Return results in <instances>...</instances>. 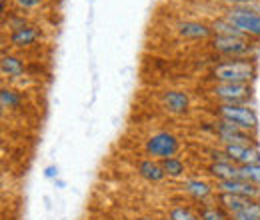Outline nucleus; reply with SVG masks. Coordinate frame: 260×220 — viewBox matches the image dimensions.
<instances>
[{"label":"nucleus","mask_w":260,"mask_h":220,"mask_svg":"<svg viewBox=\"0 0 260 220\" xmlns=\"http://www.w3.org/2000/svg\"><path fill=\"white\" fill-rule=\"evenodd\" d=\"M210 74L216 82L250 84V80L256 76V62L254 58H230L226 62L216 64Z\"/></svg>","instance_id":"nucleus-1"},{"label":"nucleus","mask_w":260,"mask_h":220,"mask_svg":"<svg viewBox=\"0 0 260 220\" xmlns=\"http://www.w3.org/2000/svg\"><path fill=\"white\" fill-rule=\"evenodd\" d=\"M214 114L220 120L232 122L248 132H256L258 128V116L248 104H216Z\"/></svg>","instance_id":"nucleus-2"},{"label":"nucleus","mask_w":260,"mask_h":220,"mask_svg":"<svg viewBox=\"0 0 260 220\" xmlns=\"http://www.w3.org/2000/svg\"><path fill=\"white\" fill-rule=\"evenodd\" d=\"M224 18L230 20L240 32H244L246 36H254L260 38V14L252 8V2L248 4H240V6H230Z\"/></svg>","instance_id":"nucleus-3"},{"label":"nucleus","mask_w":260,"mask_h":220,"mask_svg":"<svg viewBox=\"0 0 260 220\" xmlns=\"http://www.w3.org/2000/svg\"><path fill=\"white\" fill-rule=\"evenodd\" d=\"M144 150L154 160H164V158L176 156V152L180 150V140L172 132L160 130V132H154L152 136H148V140L144 142Z\"/></svg>","instance_id":"nucleus-4"},{"label":"nucleus","mask_w":260,"mask_h":220,"mask_svg":"<svg viewBox=\"0 0 260 220\" xmlns=\"http://www.w3.org/2000/svg\"><path fill=\"white\" fill-rule=\"evenodd\" d=\"M210 92L218 104H246L252 96V86L242 82H216Z\"/></svg>","instance_id":"nucleus-5"},{"label":"nucleus","mask_w":260,"mask_h":220,"mask_svg":"<svg viewBox=\"0 0 260 220\" xmlns=\"http://www.w3.org/2000/svg\"><path fill=\"white\" fill-rule=\"evenodd\" d=\"M212 132L218 136V140L222 144H250V146H258V142L252 136V132L232 124V122L220 120V118L216 122H212Z\"/></svg>","instance_id":"nucleus-6"},{"label":"nucleus","mask_w":260,"mask_h":220,"mask_svg":"<svg viewBox=\"0 0 260 220\" xmlns=\"http://www.w3.org/2000/svg\"><path fill=\"white\" fill-rule=\"evenodd\" d=\"M212 50L218 54H224L230 58H252L254 48L248 40L244 38H226V36H214L210 42Z\"/></svg>","instance_id":"nucleus-7"},{"label":"nucleus","mask_w":260,"mask_h":220,"mask_svg":"<svg viewBox=\"0 0 260 220\" xmlns=\"http://www.w3.org/2000/svg\"><path fill=\"white\" fill-rule=\"evenodd\" d=\"M222 150L226 152L228 160L234 162L236 166H244V164H260L258 146H250V144H224Z\"/></svg>","instance_id":"nucleus-8"},{"label":"nucleus","mask_w":260,"mask_h":220,"mask_svg":"<svg viewBox=\"0 0 260 220\" xmlns=\"http://www.w3.org/2000/svg\"><path fill=\"white\" fill-rule=\"evenodd\" d=\"M216 188H218V192L238 194V196H244V198H252V200H258V198H260V186H258V184L246 182V180H242V178H232V180H218V182H216Z\"/></svg>","instance_id":"nucleus-9"},{"label":"nucleus","mask_w":260,"mask_h":220,"mask_svg":"<svg viewBox=\"0 0 260 220\" xmlns=\"http://www.w3.org/2000/svg\"><path fill=\"white\" fill-rule=\"evenodd\" d=\"M162 106L172 114H186L190 108V98L184 90H164Z\"/></svg>","instance_id":"nucleus-10"},{"label":"nucleus","mask_w":260,"mask_h":220,"mask_svg":"<svg viewBox=\"0 0 260 220\" xmlns=\"http://www.w3.org/2000/svg\"><path fill=\"white\" fill-rule=\"evenodd\" d=\"M176 32L186 38V40H206L210 38L214 32H212V26L204 24V22H198V20H184L176 26Z\"/></svg>","instance_id":"nucleus-11"},{"label":"nucleus","mask_w":260,"mask_h":220,"mask_svg":"<svg viewBox=\"0 0 260 220\" xmlns=\"http://www.w3.org/2000/svg\"><path fill=\"white\" fill-rule=\"evenodd\" d=\"M136 172H138L144 180H148V182H160V180L166 178V172H164L160 160H154V158H144V160H140V162L136 164Z\"/></svg>","instance_id":"nucleus-12"},{"label":"nucleus","mask_w":260,"mask_h":220,"mask_svg":"<svg viewBox=\"0 0 260 220\" xmlns=\"http://www.w3.org/2000/svg\"><path fill=\"white\" fill-rule=\"evenodd\" d=\"M216 200H218V206H222L228 214H236L240 210L246 208V204L252 200V198H244V196H238V194H228V192H218L216 194Z\"/></svg>","instance_id":"nucleus-13"},{"label":"nucleus","mask_w":260,"mask_h":220,"mask_svg":"<svg viewBox=\"0 0 260 220\" xmlns=\"http://www.w3.org/2000/svg\"><path fill=\"white\" fill-rule=\"evenodd\" d=\"M208 174L218 180H232L238 178V166L230 160H222V162H210L208 164Z\"/></svg>","instance_id":"nucleus-14"},{"label":"nucleus","mask_w":260,"mask_h":220,"mask_svg":"<svg viewBox=\"0 0 260 220\" xmlns=\"http://www.w3.org/2000/svg\"><path fill=\"white\" fill-rule=\"evenodd\" d=\"M38 38H40V32L36 30V28L24 26L20 30H12V34H10V44L16 46V48H26V46H32Z\"/></svg>","instance_id":"nucleus-15"},{"label":"nucleus","mask_w":260,"mask_h":220,"mask_svg":"<svg viewBox=\"0 0 260 220\" xmlns=\"http://www.w3.org/2000/svg\"><path fill=\"white\" fill-rule=\"evenodd\" d=\"M0 68H2V74L10 78H20L24 74V62L14 54H2Z\"/></svg>","instance_id":"nucleus-16"},{"label":"nucleus","mask_w":260,"mask_h":220,"mask_svg":"<svg viewBox=\"0 0 260 220\" xmlns=\"http://www.w3.org/2000/svg\"><path fill=\"white\" fill-rule=\"evenodd\" d=\"M212 32H214V36H226V38H244V40H248V36L244 34V32H240L230 20L226 18H218V20H214L212 24Z\"/></svg>","instance_id":"nucleus-17"},{"label":"nucleus","mask_w":260,"mask_h":220,"mask_svg":"<svg viewBox=\"0 0 260 220\" xmlns=\"http://www.w3.org/2000/svg\"><path fill=\"white\" fill-rule=\"evenodd\" d=\"M184 190L196 198V200H206L210 194H212V186L206 182V180H200V178H188L184 182Z\"/></svg>","instance_id":"nucleus-18"},{"label":"nucleus","mask_w":260,"mask_h":220,"mask_svg":"<svg viewBox=\"0 0 260 220\" xmlns=\"http://www.w3.org/2000/svg\"><path fill=\"white\" fill-rule=\"evenodd\" d=\"M160 164H162L164 172H166L168 178H182L184 172H186V164L178 156L164 158V160H160Z\"/></svg>","instance_id":"nucleus-19"},{"label":"nucleus","mask_w":260,"mask_h":220,"mask_svg":"<svg viewBox=\"0 0 260 220\" xmlns=\"http://www.w3.org/2000/svg\"><path fill=\"white\" fill-rule=\"evenodd\" d=\"M200 220H232V216L228 214L222 206H202L200 208V214H198Z\"/></svg>","instance_id":"nucleus-20"},{"label":"nucleus","mask_w":260,"mask_h":220,"mask_svg":"<svg viewBox=\"0 0 260 220\" xmlns=\"http://www.w3.org/2000/svg\"><path fill=\"white\" fill-rule=\"evenodd\" d=\"M238 178L246 180V182H252V184H258L260 186V164H244V166H238Z\"/></svg>","instance_id":"nucleus-21"},{"label":"nucleus","mask_w":260,"mask_h":220,"mask_svg":"<svg viewBox=\"0 0 260 220\" xmlns=\"http://www.w3.org/2000/svg\"><path fill=\"white\" fill-rule=\"evenodd\" d=\"M0 102H2L4 108H18L20 102H22V96L12 88H2L0 90Z\"/></svg>","instance_id":"nucleus-22"},{"label":"nucleus","mask_w":260,"mask_h":220,"mask_svg":"<svg viewBox=\"0 0 260 220\" xmlns=\"http://www.w3.org/2000/svg\"><path fill=\"white\" fill-rule=\"evenodd\" d=\"M168 216H170V220H200L192 210H188V208H184V206H174V208L168 212Z\"/></svg>","instance_id":"nucleus-23"},{"label":"nucleus","mask_w":260,"mask_h":220,"mask_svg":"<svg viewBox=\"0 0 260 220\" xmlns=\"http://www.w3.org/2000/svg\"><path fill=\"white\" fill-rule=\"evenodd\" d=\"M232 220H260V216H254V214H250L246 210H240V212L232 214Z\"/></svg>","instance_id":"nucleus-24"},{"label":"nucleus","mask_w":260,"mask_h":220,"mask_svg":"<svg viewBox=\"0 0 260 220\" xmlns=\"http://www.w3.org/2000/svg\"><path fill=\"white\" fill-rule=\"evenodd\" d=\"M20 8H36L40 4V0H14Z\"/></svg>","instance_id":"nucleus-25"},{"label":"nucleus","mask_w":260,"mask_h":220,"mask_svg":"<svg viewBox=\"0 0 260 220\" xmlns=\"http://www.w3.org/2000/svg\"><path fill=\"white\" fill-rule=\"evenodd\" d=\"M44 176H46V178H56V176H58V168H56V166H48V168L44 170Z\"/></svg>","instance_id":"nucleus-26"},{"label":"nucleus","mask_w":260,"mask_h":220,"mask_svg":"<svg viewBox=\"0 0 260 220\" xmlns=\"http://www.w3.org/2000/svg\"><path fill=\"white\" fill-rule=\"evenodd\" d=\"M218 2H224V4H230V6H240V4H248L252 0H218Z\"/></svg>","instance_id":"nucleus-27"},{"label":"nucleus","mask_w":260,"mask_h":220,"mask_svg":"<svg viewBox=\"0 0 260 220\" xmlns=\"http://www.w3.org/2000/svg\"><path fill=\"white\" fill-rule=\"evenodd\" d=\"M134 220H150V218H146V216H138V218H134Z\"/></svg>","instance_id":"nucleus-28"}]
</instances>
